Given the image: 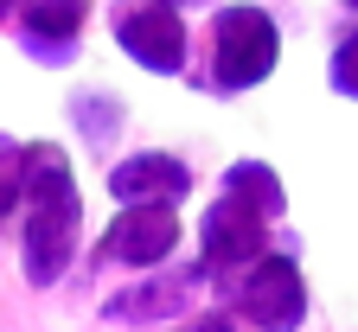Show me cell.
Here are the masks:
<instances>
[{
    "label": "cell",
    "instance_id": "cell-5",
    "mask_svg": "<svg viewBox=\"0 0 358 332\" xmlns=\"http://www.w3.org/2000/svg\"><path fill=\"white\" fill-rule=\"evenodd\" d=\"M192 243H199V262H205L211 288H217V281H231L243 262H256L268 243H275V217H262L250 199L217 185V192L205 199V211H199V224H192Z\"/></svg>",
    "mask_w": 358,
    "mask_h": 332
},
{
    "label": "cell",
    "instance_id": "cell-8",
    "mask_svg": "<svg viewBox=\"0 0 358 332\" xmlns=\"http://www.w3.org/2000/svg\"><path fill=\"white\" fill-rule=\"evenodd\" d=\"M103 192L115 205H186L199 192V173L179 160L173 147H128L103 173Z\"/></svg>",
    "mask_w": 358,
    "mask_h": 332
},
{
    "label": "cell",
    "instance_id": "cell-13",
    "mask_svg": "<svg viewBox=\"0 0 358 332\" xmlns=\"http://www.w3.org/2000/svg\"><path fill=\"white\" fill-rule=\"evenodd\" d=\"M327 83H333V96L358 103V20H345L327 45Z\"/></svg>",
    "mask_w": 358,
    "mask_h": 332
},
{
    "label": "cell",
    "instance_id": "cell-14",
    "mask_svg": "<svg viewBox=\"0 0 358 332\" xmlns=\"http://www.w3.org/2000/svg\"><path fill=\"white\" fill-rule=\"evenodd\" d=\"M160 332H243V326H237L231 307H192L186 319H173V326H160Z\"/></svg>",
    "mask_w": 358,
    "mask_h": 332
},
{
    "label": "cell",
    "instance_id": "cell-10",
    "mask_svg": "<svg viewBox=\"0 0 358 332\" xmlns=\"http://www.w3.org/2000/svg\"><path fill=\"white\" fill-rule=\"evenodd\" d=\"M71 128H77V140L90 154H115L122 134H128V103L115 96V89L83 83V89H71Z\"/></svg>",
    "mask_w": 358,
    "mask_h": 332
},
{
    "label": "cell",
    "instance_id": "cell-9",
    "mask_svg": "<svg viewBox=\"0 0 358 332\" xmlns=\"http://www.w3.org/2000/svg\"><path fill=\"white\" fill-rule=\"evenodd\" d=\"M90 7H96V0H20V13H13L20 52L32 64H45V71H71L83 58Z\"/></svg>",
    "mask_w": 358,
    "mask_h": 332
},
{
    "label": "cell",
    "instance_id": "cell-4",
    "mask_svg": "<svg viewBox=\"0 0 358 332\" xmlns=\"http://www.w3.org/2000/svg\"><path fill=\"white\" fill-rule=\"evenodd\" d=\"M109 38L148 77L192 71V26H186V7H173V0H109Z\"/></svg>",
    "mask_w": 358,
    "mask_h": 332
},
{
    "label": "cell",
    "instance_id": "cell-15",
    "mask_svg": "<svg viewBox=\"0 0 358 332\" xmlns=\"http://www.w3.org/2000/svg\"><path fill=\"white\" fill-rule=\"evenodd\" d=\"M13 13H20V0H0V26H13Z\"/></svg>",
    "mask_w": 358,
    "mask_h": 332
},
{
    "label": "cell",
    "instance_id": "cell-7",
    "mask_svg": "<svg viewBox=\"0 0 358 332\" xmlns=\"http://www.w3.org/2000/svg\"><path fill=\"white\" fill-rule=\"evenodd\" d=\"M211 294V275L205 262H160V268H141V281H122V288L103 301V319L109 326H173V319H186L199 301Z\"/></svg>",
    "mask_w": 358,
    "mask_h": 332
},
{
    "label": "cell",
    "instance_id": "cell-1",
    "mask_svg": "<svg viewBox=\"0 0 358 332\" xmlns=\"http://www.w3.org/2000/svg\"><path fill=\"white\" fill-rule=\"evenodd\" d=\"M275 71H282V20L262 0H217V7H205V58L186 77L192 89L231 103V96L262 89Z\"/></svg>",
    "mask_w": 358,
    "mask_h": 332
},
{
    "label": "cell",
    "instance_id": "cell-16",
    "mask_svg": "<svg viewBox=\"0 0 358 332\" xmlns=\"http://www.w3.org/2000/svg\"><path fill=\"white\" fill-rule=\"evenodd\" d=\"M173 7H186V13H192V7H217V0H173Z\"/></svg>",
    "mask_w": 358,
    "mask_h": 332
},
{
    "label": "cell",
    "instance_id": "cell-6",
    "mask_svg": "<svg viewBox=\"0 0 358 332\" xmlns=\"http://www.w3.org/2000/svg\"><path fill=\"white\" fill-rule=\"evenodd\" d=\"M179 243H186V224H179V205H115L109 224L96 230V250H90V262L103 268H160L179 256Z\"/></svg>",
    "mask_w": 358,
    "mask_h": 332
},
{
    "label": "cell",
    "instance_id": "cell-11",
    "mask_svg": "<svg viewBox=\"0 0 358 332\" xmlns=\"http://www.w3.org/2000/svg\"><path fill=\"white\" fill-rule=\"evenodd\" d=\"M217 185H224V192H237V199H250L262 217H288V185H282V173L275 166H268V160H256V154H237L231 166H224L217 173Z\"/></svg>",
    "mask_w": 358,
    "mask_h": 332
},
{
    "label": "cell",
    "instance_id": "cell-2",
    "mask_svg": "<svg viewBox=\"0 0 358 332\" xmlns=\"http://www.w3.org/2000/svg\"><path fill=\"white\" fill-rule=\"evenodd\" d=\"M211 294H217V307L237 313L243 332H301L313 313V288H307V268H301L294 243H268L231 281H217Z\"/></svg>",
    "mask_w": 358,
    "mask_h": 332
},
{
    "label": "cell",
    "instance_id": "cell-17",
    "mask_svg": "<svg viewBox=\"0 0 358 332\" xmlns=\"http://www.w3.org/2000/svg\"><path fill=\"white\" fill-rule=\"evenodd\" d=\"M339 7H345V13H352V20H358V0H339Z\"/></svg>",
    "mask_w": 358,
    "mask_h": 332
},
{
    "label": "cell",
    "instance_id": "cell-3",
    "mask_svg": "<svg viewBox=\"0 0 358 332\" xmlns=\"http://www.w3.org/2000/svg\"><path fill=\"white\" fill-rule=\"evenodd\" d=\"M13 236H20V275L26 288H58L71 275L77 250H83V185H64V192H45V199H26L20 217H13Z\"/></svg>",
    "mask_w": 358,
    "mask_h": 332
},
{
    "label": "cell",
    "instance_id": "cell-12",
    "mask_svg": "<svg viewBox=\"0 0 358 332\" xmlns=\"http://www.w3.org/2000/svg\"><path fill=\"white\" fill-rule=\"evenodd\" d=\"M20 205H26V140L0 128V230H13Z\"/></svg>",
    "mask_w": 358,
    "mask_h": 332
}]
</instances>
